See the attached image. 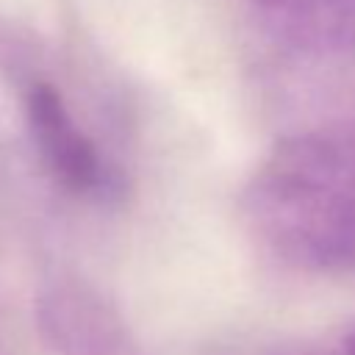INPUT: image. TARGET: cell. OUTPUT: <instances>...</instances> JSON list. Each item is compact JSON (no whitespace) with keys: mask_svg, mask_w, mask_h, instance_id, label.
I'll list each match as a JSON object with an SVG mask.
<instances>
[{"mask_svg":"<svg viewBox=\"0 0 355 355\" xmlns=\"http://www.w3.org/2000/svg\"><path fill=\"white\" fill-rule=\"evenodd\" d=\"M272 355H344V349H333V347H324V344H308V341H300V344H286L280 349H275Z\"/></svg>","mask_w":355,"mask_h":355,"instance_id":"cell-5","label":"cell"},{"mask_svg":"<svg viewBox=\"0 0 355 355\" xmlns=\"http://www.w3.org/2000/svg\"><path fill=\"white\" fill-rule=\"evenodd\" d=\"M33 316L53 355H144L119 308L80 277H50L36 294Z\"/></svg>","mask_w":355,"mask_h":355,"instance_id":"cell-3","label":"cell"},{"mask_svg":"<svg viewBox=\"0 0 355 355\" xmlns=\"http://www.w3.org/2000/svg\"><path fill=\"white\" fill-rule=\"evenodd\" d=\"M14 86L31 144L61 191L94 205L119 202L128 194V175L80 125L61 86L22 67H14Z\"/></svg>","mask_w":355,"mask_h":355,"instance_id":"cell-2","label":"cell"},{"mask_svg":"<svg viewBox=\"0 0 355 355\" xmlns=\"http://www.w3.org/2000/svg\"><path fill=\"white\" fill-rule=\"evenodd\" d=\"M241 211L275 261L311 275L355 272V125L280 139L252 169Z\"/></svg>","mask_w":355,"mask_h":355,"instance_id":"cell-1","label":"cell"},{"mask_svg":"<svg viewBox=\"0 0 355 355\" xmlns=\"http://www.w3.org/2000/svg\"><path fill=\"white\" fill-rule=\"evenodd\" d=\"M341 349H344V355H355V324L349 327V333H347V338H344Z\"/></svg>","mask_w":355,"mask_h":355,"instance_id":"cell-6","label":"cell"},{"mask_svg":"<svg viewBox=\"0 0 355 355\" xmlns=\"http://www.w3.org/2000/svg\"><path fill=\"white\" fill-rule=\"evenodd\" d=\"M266 28L311 55L355 50V0H252Z\"/></svg>","mask_w":355,"mask_h":355,"instance_id":"cell-4","label":"cell"}]
</instances>
